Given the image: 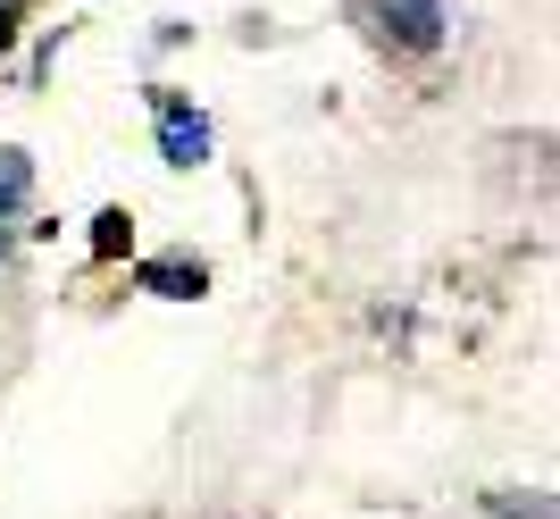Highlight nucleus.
<instances>
[{
    "label": "nucleus",
    "instance_id": "nucleus-1",
    "mask_svg": "<svg viewBox=\"0 0 560 519\" xmlns=\"http://www.w3.org/2000/svg\"><path fill=\"white\" fill-rule=\"evenodd\" d=\"M160 160L167 168H201L210 160V118L185 93H160Z\"/></svg>",
    "mask_w": 560,
    "mask_h": 519
},
{
    "label": "nucleus",
    "instance_id": "nucleus-2",
    "mask_svg": "<svg viewBox=\"0 0 560 519\" xmlns=\"http://www.w3.org/2000/svg\"><path fill=\"white\" fill-rule=\"evenodd\" d=\"M385 34H394L401 50H435L444 43V9H435V0H385Z\"/></svg>",
    "mask_w": 560,
    "mask_h": 519
},
{
    "label": "nucleus",
    "instance_id": "nucleus-3",
    "mask_svg": "<svg viewBox=\"0 0 560 519\" xmlns=\"http://www.w3.org/2000/svg\"><path fill=\"white\" fill-rule=\"evenodd\" d=\"M142 293H160V302H192V293H210V268L201 260H142Z\"/></svg>",
    "mask_w": 560,
    "mask_h": 519
},
{
    "label": "nucleus",
    "instance_id": "nucleus-4",
    "mask_svg": "<svg viewBox=\"0 0 560 519\" xmlns=\"http://www.w3.org/2000/svg\"><path fill=\"white\" fill-rule=\"evenodd\" d=\"M25 193H34V160H25V151H0V218H18Z\"/></svg>",
    "mask_w": 560,
    "mask_h": 519
},
{
    "label": "nucleus",
    "instance_id": "nucleus-5",
    "mask_svg": "<svg viewBox=\"0 0 560 519\" xmlns=\"http://www.w3.org/2000/svg\"><path fill=\"white\" fill-rule=\"evenodd\" d=\"M126 243H135V218H126V210H101V218H93V252H101V260H117Z\"/></svg>",
    "mask_w": 560,
    "mask_h": 519
},
{
    "label": "nucleus",
    "instance_id": "nucleus-6",
    "mask_svg": "<svg viewBox=\"0 0 560 519\" xmlns=\"http://www.w3.org/2000/svg\"><path fill=\"white\" fill-rule=\"evenodd\" d=\"M486 511H493V519H552V503H544V495H518V486H502V495H486Z\"/></svg>",
    "mask_w": 560,
    "mask_h": 519
},
{
    "label": "nucleus",
    "instance_id": "nucleus-7",
    "mask_svg": "<svg viewBox=\"0 0 560 519\" xmlns=\"http://www.w3.org/2000/svg\"><path fill=\"white\" fill-rule=\"evenodd\" d=\"M18 43V0H0V50Z\"/></svg>",
    "mask_w": 560,
    "mask_h": 519
}]
</instances>
